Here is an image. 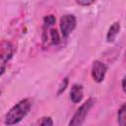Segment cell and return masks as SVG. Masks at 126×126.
Wrapping results in <instances>:
<instances>
[{
	"mask_svg": "<svg viewBox=\"0 0 126 126\" xmlns=\"http://www.w3.org/2000/svg\"><path fill=\"white\" fill-rule=\"evenodd\" d=\"M32 106V101L29 98H24L20 100L16 105H14L5 116L6 125H14L20 122L30 111Z\"/></svg>",
	"mask_w": 126,
	"mask_h": 126,
	"instance_id": "1",
	"label": "cell"
},
{
	"mask_svg": "<svg viewBox=\"0 0 126 126\" xmlns=\"http://www.w3.org/2000/svg\"><path fill=\"white\" fill-rule=\"evenodd\" d=\"M76 28V18L74 15H64L60 19V29L62 35L68 37Z\"/></svg>",
	"mask_w": 126,
	"mask_h": 126,
	"instance_id": "3",
	"label": "cell"
},
{
	"mask_svg": "<svg viewBox=\"0 0 126 126\" xmlns=\"http://www.w3.org/2000/svg\"><path fill=\"white\" fill-rule=\"evenodd\" d=\"M68 82H69L68 78H64V79H63V81H62V83H61V85H60V87H59V90H58V92H57V94H58V95H59L60 94H62V93L66 90V88H67V86H68Z\"/></svg>",
	"mask_w": 126,
	"mask_h": 126,
	"instance_id": "11",
	"label": "cell"
},
{
	"mask_svg": "<svg viewBox=\"0 0 126 126\" xmlns=\"http://www.w3.org/2000/svg\"><path fill=\"white\" fill-rule=\"evenodd\" d=\"M70 97L73 103H78L83 99V87L81 85H74L70 92Z\"/></svg>",
	"mask_w": 126,
	"mask_h": 126,
	"instance_id": "6",
	"label": "cell"
},
{
	"mask_svg": "<svg viewBox=\"0 0 126 126\" xmlns=\"http://www.w3.org/2000/svg\"><path fill=\"white\" fill-rule=\"evenodd\" d=\"M122 89H123L124 93L126 94V76L124 77V79H123V81H122Z\"/></svg>",
	"mask_w": 126,
	"mask_h": 126,
	"instance_id": "14",
	"label": "cell"
},
{
	"mask_svg": "<svg viewBox=\"0 0 126 126\" xmlns=\"http://www.w3.org/2000/svg\"><path fill=\"white\" fill-rule=\"evenodd\" d=\"M12 54H13V47H12L11 43H9V42H3L2 43V50H1V62H2L1 75L4 73L5 63L12 57Z\"/></svg>",
	"mask_w": 126,
	"mask_h": 126,
	"instance_id": "5",
	"label": "cell"
},
{
	"mask_svg": "<svg viewBox=\"0 0 126 126\" xmlns=\"http://www.w3.org/2000/svg\"><path fill=\"white\" fill-rule=\"evenodd\" d=\"M117 120L120 126H126V102L121 105L117 113Z\"/></svg>",
	"mask_w": 126,
	"mask_h": 126,
	"instance_id": "8",
	"label": "cell"
},
{
	"mask_svg": "<svg viewBox=\"0 0 126 126\" xmlns=\"http://www.w3.org/2000/svg\"><path fill=\"white\" fill-rule=\"evenodd\" d=\"M119 31H120V24L119 22H115L112 24V26L109 28L108 30V32H107V35H106V39L108 42H112L115 37L117 36V34L119 33Z\"/></svg>",
	"mask_w": 126,
	"mask_h": 126,
	"instance_id": "7",
	"label": "cell"
},
{
	"mask_svg": "<svg viewBox=\"0 0 126 126\" xmlns=\"http://www.w3.org/2000/svg\"><path fill=\"white\" fill-rule=\"evenodd\" d=\"M94 103V100L93 98H89L87 101H85L74 114L73 118L69 123V126H81L85 121L86 116L89 113L90 109L93 107Z\"/></svg>",
	"mask_w": 126,
	"mask_h": 126,
	"instance_id": "2",
	"label": "cell"
},
{
	"mask_svg": "<svg viewBox=\"0 0 126 126\" xmlns=\"http://www.w3.org/2000/svg\"><path fill=\"white\" fill-rule=\"evenodd\" d=\"M39 126H53V121L50 117H43L40 121Z\"/></svg>",
	"mask_w": 126,
	"mask_h": 126,
	"instance_id": "12",
	"label": "cell"
},
{
	"mask_svg": "<svg viewBox=\"0 0 126 126\" xmlns=\"http://www.w3.org/2000/svg\"><path fill=\"white\" fill-rule=\"evenodd\" d=\"M55 17L53 15H48V16H45L44 19H43V23H44V26L45 27H50L52 25L55 24Z\"/></svg>",
	"mask_w": 126,
	"mask_h": 126,
	"instance_id": "10",
	"label": "cell"
},
{
	"mask_svg": "<svg viewBox=\"0 0 126 126\" xmlns=\"http://www.w3.org/2000/svg\"><path fill=\"white\" fill-rule=\"evenodd\" d=\"M106 71H107V67L104 63H102L98 60L94 61L93 66H92V76L95 82H97V83L102 82Z\"/></svg>",
	"mask_w": 126,
	"mask_h": 126,
	"instance_id": "4",
	"label": "cell"
},
{
	"mask_svg": "<svg viewBox=\"0 0 126 126\" xmlns=\"http://www.w3.org/2000/svg\"><path fill=\"white\" fill-rule=\"evenodd\" d=\"M94 3V1H87V0H84V1H82V0H78L77 1V4H79V5H82V6H88V5H91V4H93Z\"/></svg>",
	"mask_w": 126,
	"mask_h": 126,
	"instance_id": "13",
	"label": "cell"
},
{
	"mask_svg": "<svg viewBox=\"0 0 126 126\" xmlns=\"http://www.w3.org/2000/svg\"><path fill=\"white\" fill-rule=\"evenodd\" d=\"M49 35H50L51 42H52L53 44H57V43L60 41L59 33H58V32H57L55 29H51V30H50V32H49Z\"/></svg>",
	"mask_w": 126,
	"mask_h": 126,
	"instance_id": "9",
	"label": "cell"
}]
</instances>
